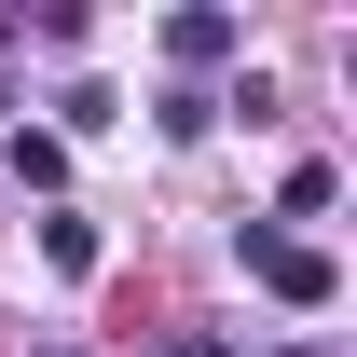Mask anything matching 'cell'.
I'll return each instance as SVG.
<instances>
[{
  "instance_id": "1",
  "label": "cell",
  "mask_w": 357,
  "mask_h": 357,
  "mask_svg": "<svg viewBox=\"0 0 357 357\" xmlns=\"http://www.w3.org/2000/svg\"><path fill=\"white\" fill-rule=\"evenodd\" d=\"M248 275H261L275 303H303V316L344 289V261H330V248H303V234H248Z\"/></svg>"
},
{
  "instance_id": "3",
  "label": "cell",
  "mask_w": 357,
  "mask_h": 357,
  "mask_svg": "<svg viewBox=\"0 0 357 357\" xmlns=\"http://www.w3.org/2000/svg\"><path fill=\"white\" fill-rule=\"evenodd\" d=\"M165 357H234V344H220V330H206V344H165Z\"/></svg>"
},
{
  "instance_id": "4",
  "label": "cell",
  "mask_w": 357,
  "mask_h": 357,
  "mask_svg": "<svg viewBox=\"0 0 357 357\" xmlns=\"http://www.w3.org/2000/svg\"><path fill=\"white\" fill-rule=\"evenodd\" d=\"M289 357H316V344H289Z\"/></svg>"
},
{
  "instance_id": "2",
  "label": "cell",
  "mask_w": 357,
  "mask_h": 357,
  "mask_svg": "<svg viewBox=\"0 0 357 357\" xmlns=\"http://www.w3.org/2000/svg\"><path fill=\"white\" fill-rule=\"evenodd\" d=\"M165 55H178V69H220V55H234V14H178Z\"/></svg>"
}]
</instances>
